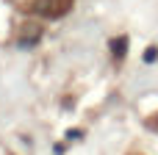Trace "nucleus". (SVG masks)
<instances>
[{"instance_id": "obj_1", "label": "nucleus", "mask_w": 158, "mask_h": 155, "mask_svg": "<svg viewBox=\"0 0 158 155\" xmlns=\"http://www.w3.org/2000/svg\"><path fill=\"white\" fill-rule=\"evenodd\" d=\"M11 3L19 11L44 17V19H58V17H64L75 6V0H11Z\"/></svg>"}]
</instances>
